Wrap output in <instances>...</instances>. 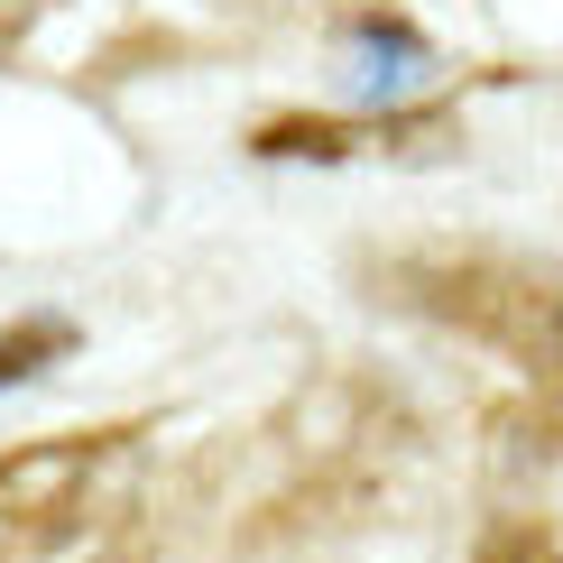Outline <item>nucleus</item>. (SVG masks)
<instances>
[{
  "label": "nucleus",
  "mask_w": 563,
  "mask_h": 563,
  "mask_svg": "<svg viewBox=\"0 0 563 563\" xmlns=\"http://www.w3.org/2000/svg\"><path fill=\"white\" fill-rule=\"evenodd\" d=\"M121 462H130V426L0 453V563L56 545V536H75L92 508H102V489H111V472H121Z\"/></svg>",
  "instance_id": "nucleus-1"
},
{
  "label": "nucleus",
  "mask_w": 563,
  "mask_h": 563,
  "mask_svg": "<svg viewBox=\"0 0 563 563\" xmlns=\"http://www.w3.org/2000/svg\"><path fill=\"white\" fill-rule=\"evenodd\" d=\"M416 305H434L453 333L508 351L536 379H563V287H545V277L489 268V260H434L416 268Z\"/></svg>",
  "instance_id": "nucleus-2"
},
{
  "label": "nucleus",
  "mask_w": 563,
  "mask_h": 563,
  "mask_svg": "<svg viewBox=\"0 0 563 563\" xmlns=\"http://www.w3.org/2000/svg\"><path fill=\"white\" fill-rule=\"evenodd\" d=\"M0 19H10V0H0Z\"/></svg>",
  "instance_id": "nucleus-4"
},
{
  "label": "nucleus",
  "mask_w": 563,
  "mask_h": 563,
  "mask_svg": "<svg viewBox=\"0 0 563 563\" xmlns=\"http://www.w3.org/2000/svg\"><path fill=\"white\" fill-rule=\"evenodd\" d=\"M37 351H56V333H19V342H0V379H29Z\"/></svg>",
  "instance_id": "nucleus-3"
}]
</instances>
